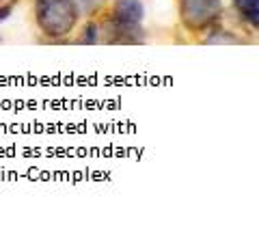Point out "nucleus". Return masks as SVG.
Here are the masks:
<instances>
[{
  "label": "nucleus",
  "instance_id": "1",
  "mask_svg": "<svg viewBox=\"0 0 259 231\" xmlns=\"http://www.w3.org/2000/svg\"><path fill=\"white\" fill-rule=\"evenodd\" d=\"M37 26L46 37L61 39L74 30L78 22V11L74 0H37L35 5Z\"/></svg>",
  "mask_w": 259,
  "mask_h": 231
},
{
  "label": "nucleus",
  "instance_id": "2",
  "mask_svg": "<svg viewBox=\"0 0 259 231\" xmlns=\"http://www.w3.org/2000/svg\"><path fill=\"white\" fill-rule=\"evenodd\" d=\"M182 20L190 30H201L218 20L223 11L221 0H182Z\"/></svg>",
  "mask_w": 259,
  "mask_h": 231
},
{
  "label": "nucleus",
  "instance_id": "3",
  "mask_svg": "<svg viewBox=\"0 0 259 231\" xmlns=\"http://www.w3.org/2000/svg\"><path fill=\"white\" fill-rule=\"evenodd\" d=\"M145 18V7L141 0H117L112 7V20L123 24H141Z\"/></svg>",
  "mask_w": 259,
  "mask_h": 231
},
{
  "label": "nucleus",
  "instance_id": "4",
  "mask_svg": "<svg viewBox=\"0 0 259 231\" xmlns=\"http://www.w3.org/2000/svg\"><path fill=\"white\" fill-rule=\"evenodd\" d=\"M108 41L112 43H139L143 41V30L139 28V24H123L112 20L108 24Z\"/></svg>",
  "mask_w": 259,
  "mask_h": 231
},
{
  "label": "nucleus",
  "instance_id": "5",
  "mask_svg": "<svg viewBox=\"0 0 259 231\" xmlns=\"http://www.w3.org/2000/svg\"><path fill=\"white\" fill-rule=\"evenodd\" d=\"M233 5L238 7V11H240L242 18L253 24V28H257V22H259V0H233Z\"/></svg>",
  "mask_w": 259,
  "mask_h": 231
},
{
  "label": "nucleus",
  "instance_id": "6",
  "mask_svg": "<svg viewBox=\"0 0 259 231\" xmlns=\"http://www.w3.org/2000/svg\"><path fill=\"white\" fill-rule=\"evenodd\" d=\"M207 43H238V39L231 35H225V30H218L216 35L207 37Z\"/></svg>",
  "mask_w": 259,
  "mask_h": 231
},
{
  "label": "nucleus",
  "instance_id": "7",
  "mask_svg": "<svg viewBox=\"0 0 259 231\" xmlns=\"http://www.w3.org/2000/svg\"><path fill=\"white\" fill-rule=\"evenodd\" d=\"M97 41V26L95 24H89L84 28V35L80 37V43H95Z\"/></svg>",
  "mask_w": 259,
  "mask_h": 231
},
{
  "label": "nucleus",
  "instance_id": "8",
  "mask_svg": "<svg viewBox=\"0 0 259 231\" xmlns=\"http://www.w3.org/2000/svg\"><path fill=\"white\" fill-rule=\"evenodd\" d=\"M13 5H15V3H11V5H7V7H3V9H0V22L7 20V18H9V15H11V11H13Z\"/></svg>",
  "mask_w": 259,
  "mask_h": 231
},
{
  "label": "nucleus",
  "instance_id": "9",
  "mask_svg": "<svg viewBox=\"0 0 259 231\" xmlns=\"http://www.w3.org/2000/svg\"><path fill=\"white\" fill-rule=\"evenodd\" d=\"M0 3H3V0H0Z\"/></svg>",
  "mask_w": 259,
  "mask_h": 231
}]
</instances>
